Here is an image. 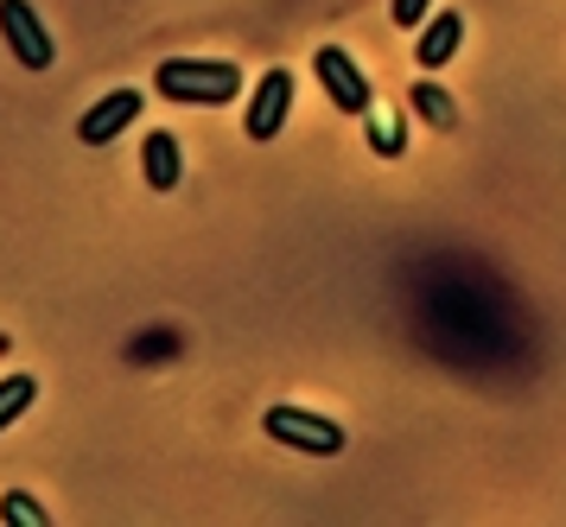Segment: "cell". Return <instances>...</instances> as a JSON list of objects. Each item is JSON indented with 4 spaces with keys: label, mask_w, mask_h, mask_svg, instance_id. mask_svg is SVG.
<instances>
[{
    "label": "cell",
    "mask_w": 566,
    "mask_h": 527,
    "mask_svg": "<svg viewBox=\"0 0 566 527\" xmlns=\"http://www.w3.org/2000/svg\"><path fill=\"white\" fill-rule=\"evenodd\" d=\"M427 13H433V0H388V20L408 25V32H420V25H427Z\"/></svg>",
    "instance_id": "obj_13"
},
{
    "label": "cell",
    "mask_w": 566,
    "mask_h": 527,
    "mask_svg": "<svg viewBox=\"0 0 566 527\" xmlns=\"http://www.w3.org/2000/svg\"><path fill=\"white\" fill-rule=\"evenodd\" d=\"M261 426H268V439L286 445V452H306V457H337L344 452V426L325 420V413H306V407H268Z\"/></svg>",
    "instance_id": "obj_2"
},
{
    "label": "cell",
    "mask_w": 566,
    "mask_h": 527,
    "mask_svg": "<svg viewBox=\"0 0 566 527\" xmlns=\"http://www.w3.org/2000/svg\"><path fill=\"white\" fill-rule=\"evenodd\" d=\"M0 521H7V527H13V521H20V527H45L52 515H45V508L32 503V496H20V489H7V496H0Z\"/></svg>",
    "instance_id": "obj_12"
},
{
    "label": "cell",
    "mask_w": 566,
    "mask_h": 527,
    "mask_svg": "<svg viewBox=\"0 0 566 527\" xmlns=\"http://www.w3.org/2000/svg\"><path fill=\"white\" fill-rule=\"evenodd\" d=\"M413 115H420V122L427 127H459V108H452V96H446V89H433V83H413Z\"/></svg>",
    "instance_id": "obj_9"
},
{
    "label": "cell",
    "mask_w": 566,
    "mask_h": 527,
    "mask_svg": "<svg viewBox=\"0 0 566 527\" xmlns=\"http://www.w3.org/2000/svg\"><path fill=\"white\" fill-rule=\"evenodd\" d=\"M0 39L13 45V57L27 71H52V32L39 25L32 0H0Z\"/></svg>",
    "instance_id": "obj_4"
},
{
    "label": "cell",
    "mask_w": 566,
    "mask_h": 527,
    "mask_svg": "<svg viewBox=\"0 0 566 527\" xmlns=\"http://www.w3.org/2000/svg\"><path fill=\"white\" fill-rule=\"evenodd\" d=\"M154 89L166 102H185V108H217V102H235L242 71L230 57H166L154 71Z\"/></svg>",
    "instance_id": "obj_1"
},
{
    "label": "cell",
    "mask_w": 566,
    "mask_h": 527,
    "mask_svg": "<svg viewBox=\"0 0 566 527\" xmlns=\"http://www.w3.org/2000/svg\"><path fill=\"white\" fill-rule=\"evenodd\" d=\"M32 401H39V381H32V376H7V381H0V432L13 426Z\"/></svg>",
    "instance_id": "obj_10"
},
{
    "label": "cell",
    "mask_w": 566,
    "mask_h": 527,
    "mask_svg": "<svg viewBox=\"0 0 566 527\" xmlns=\"http://www.w3.org/2000/svg\"><path fill=\"white\" fill-rule=\"evenodd\" d=\"M369 140H376V152H382V159H401V147H408L401 122H395V115H376V108H369Z\"/></svg>",
    "instance_id": "obj_11"
},
{
    "label": "cell",
    "mask_w": 566,
    "mask_h": 527,
    "mask_svg": "<svg viewBox=\"0 0 566 527\" xmlns=\"http://www.w3.org/2000/svg\"><path fill=\"white\" fill-rule=\"evenodd\" d=\"M286 108H293V76L268 71L255 89V108H249V140H274L286 127Z\"/></svg>",
    "instance_id": "obj_5"
},
{
    "label": "cell",
    "mask_w": 566,
    "mask_h": 527,
    "mask_svg": "<svg viewBox=\"0 0 566 527\" xmlns=\"http://www.w3.org/2000/svg\"><path fill=\"white\" fill-rule=\"evenodd\" d=\"M147 185L154 191H179V178H185V159H179V140L172 134H147Z\"/></svg>",
    "instance_id": "obj_8"
},
{
    "label": "cell",
    "mask_w": 566,
    "mask_h": 527,
    "mask_svg": "<svg viewBox=\"0 0 566 527\" xmlns=\"http://www.w3.org/2000/svg\"><path fill=\"white\" fill-rule=\"evenodd\" d=\"M459 39H464L459 13H433V20L420 25V39H413V64H420V71H446V64L459 57Z\"/></svg>",
    "instance_id": "obj_7"
},
{
    "label": "cell",
    "mask_w": 566,
    "mask_h": 527,
    "mask_svg": "<svg viewBox=\"0 0 566 527\" xmlns=\"http://www.w3.org/2000/svg\"><path fill=\"white\" fill-rule=\"evenodd\" d=\"M312 71H318V89L332 96V108H344V115H369V108H376L369 76L357 71V57L344 45H318L312 51Z\"/></svg>",
    "instance_id": "obj_3"
},
{
    "label": "cell",
    "mask_w": 566,
    "mask_h": 527,
    "mask_svg": "<svg viewBox=\"0 0 566 527\" xmlns=\"http://www.w3.org/2000/svg\"><path fill=\"white\" fill-rule=\"evenodd\" d=\"M134 115H140V96H134V89H115V96H103L77 122V140H83V147H108L122 127H134Z\"/></svg>",
    "instance_id": "obj_6"
}]
</instances>
